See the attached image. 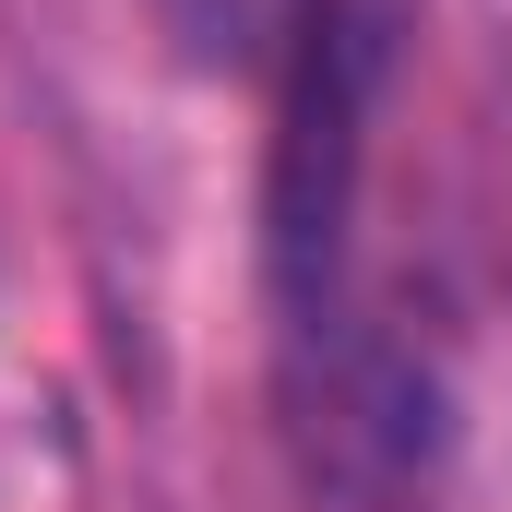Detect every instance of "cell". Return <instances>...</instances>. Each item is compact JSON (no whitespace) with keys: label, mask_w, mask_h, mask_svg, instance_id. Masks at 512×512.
<instances>
[{"label":"cell","mask_w":512,"mask_h":512,"mask_svg":"<svg viewBox=\"0 0 512 512\" xmlns=\"http://www.w3.org/2000/svg\"><path fill=\"white\" fill-rule=\"evenodd\" d=\"M298 12H310V0H167V24L191 36V60H251L262 36L286 48V36H298Z\"/></svg>","instance_id":"1"}]
</instances>
